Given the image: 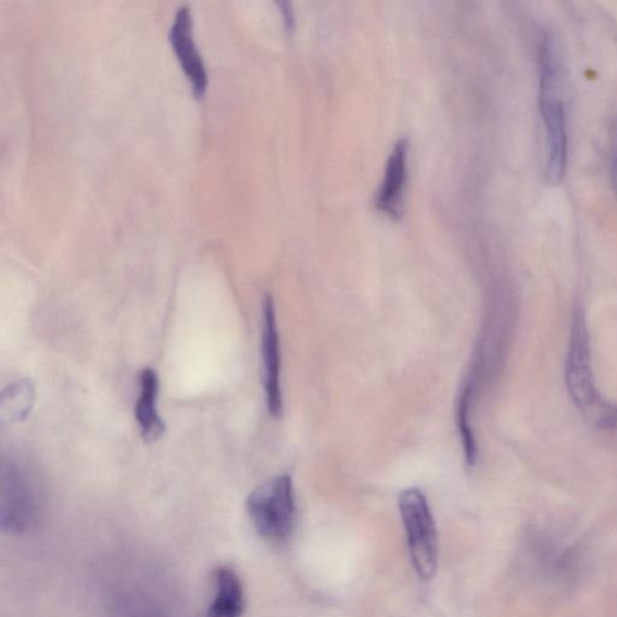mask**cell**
<instances>
[{"mask_svg": "<svg viewBox=\"0 0 617 617\" xmlns=\"http://www.w3.org/2000/svg\"><path fill=\"white\" fill-rule=\"evenodd\" d=\"M539 106L546 135L545 175L549 182L557 185L566 175L568 134L558 49L551 35L543 38L539 48Z\"/></svg>", "mask_w": 617, "mask_h": 617, "instance_id": "1", "label": "cell"}, {"mask_svg": "<svg viewBox=\"0 0 617 617\" xmlns=\"http://www.w3.org/2000/svg\"><path fill=\"white\" fill-rule=\"evenodd\" d=\"M565 380L572 403L589 423L608 405L594 379L588 322L580 306L571 315Z\"/></svg>", "mask_w": 617, "mask_h": 617, "instance_id": "2", "label": "cell"}, {"mask_svg": "<svg viewBox=\"0 0 617 617\" xmlns=\"http://www.w3.org/2000/svg\"><path fill=\"white\" fill-rule=\"evenodd\" d=\"M247 509L257 533L273 543H280L293 532L295 499L290 474H281L256 490L247 501Z\"/></svg>", "mask_w": 617, "mask_h": 617, "instance_id": "3", "label": "cell"}, {"mask_svg": "<svg viewBox=\"0 0 617 617\" xmlns=\"http://www.w3.org/2000/svg\"><path fill=\"white\" fill-rule=\"evenodd\" d=\"M406 542L413 566L423 580H431L438 567L437 527L426 495L421 490H404L399 500Z\"/></svg>", "mask_w": 617, "mask_h": 617, "instance_id": "4", "label": "cell"}, {"mask_svg": "<svg viewBox=\"0 0 617 617\" xmlns=\"http://www.w3.org/2000/svg\"><path fill=\"white\" fill-rule=\"evenodd\" d=\"M39 500L35 480L24 462H2V527L9 533L27 532L36 524Z\"/></svg>", "mask_w": 617, "mask_h": 617, "instance_id": "5", "label": "cell"}, {"mask_svg": "<svg viewBox=\"0 0 617 617\" xmlns=\"http://www.w3.org/2000/svg\"><path fill=\"white\" fill-rule=\"evenodd\" d=\"M262 366L263 386L269 414L278 418L282 414L281 358L277 308L270 294L262 304Z\"/></svg>", "mask_w": 617, "mask_h": 617, "instance_id": "6", "label": "cell"}, {"mask_svg": "<svg viewBox=\"0 0 617 617\" xmlns=\"http://www.w3.org/2000/svg\"><path fill=\"white\" fill-rule=\"evenodd\" d=\"M169 38L186 75L192 83L196 96H202L207 86V73L192 36V15L189 5H181L176 11Z\"/></svg>", "mask_w": 617, "mask_h": 617, "instance_id": "7", "label": "cell"}, {"mask_svg": "<svg viewBox=\"0 0 617 617\" xmlns=\"http://www.w3.org/2000/svg\"><path fill=\"white\" fill-rule=\"evenodd\" d=\"M410 142L402 138L395 142L388 164H386L383 180L376 196L378 212L393 219H400L403 212V198L406 185V160Z\"/></svg>", "mask_w": 617, "mask_h": 617, "instance_id": "8", "label": "cell"}, {"mask_svg": "<svg viewBox=\"0 0 617 617\" xmlns=\"http://www.w3.org/2000/svg\"><path fill=\"white\" fill-rule=\"evenodd\" d=\"M160 379L156 370L144 368L139 374V395L136 418L142 438L156 442L165 432V424L159 413Z\"/></svg>", "mask_w": 617, "mask_h": 617, "instance_id": "9", "label": "cell"}, {"mask_svg": "<svg viewBox=\"0 0 617 617\" xmlns=\"http://www.w3.org/2000/svg\"><path fill=\"white\" fill-rule=\"evenodd\" d=\"M536 562L540 570L554 580L566 581L580 567L578 547L556 542L549 536H536Z\"/></svg>", "mask_w": 617, "mask_h": 617, "instance_id": "10", "label": "cell"}, {"mask_svg": "<svg viewBox=\"0 0 617 617\" xmlns=\"http://www.w3.org/2000/svg\"><path fill=\"white\" fill-rule=\"evenodd\" d=\"M244 609V589L236 570L226 566L217 568L214 600L206 617H241Z\"/></svg>", "mask_w": 617, "mask_h": 617, "instance_id": "11", "label": "cell"}, {"mask_svg": "<svg viewBox=\"0 0 617 617\" xmlns=\"http://www.w3.org/2000/svg\"><path fill=\"white\" fill-rule=\"evenodd\" d=\"M36 388L30 380L11 382L0 396V424L14 425L26 420L36 403Z\"/></svg>", "mask_w": 617, "mask_h": 617, "instance_id": "12", "label": "cell"}, {"mask_svg": "<svg viewBox=\"0 0 617 617\" xmlns=\"http://www.w3.org/2000/svg\"><path fill=\"white\" fill-rule=\"evenodd\" d=\"M610 179L614 192L617 196V148L614 152L613 161H612V168H610Z\"/></svg>", "mask_w": 617, "mask_h": 617, "instance_id": "13", "label": "cell"}, {"mask_svg": "<svg viewBox=\"0 0 617 617\" xmlns=\"http://www.w3.org/2000/svg\"><path fill=\"white\" fill-rule=\"evenodd\" d=\"M281 5H282V13L286 20V26L291 28L293 25V15H292V10L288 9L290 4L282 3Z\"/></svg>", "mask_w": 617, "mask_h": 617, "instance_id": "14", "label": "cell"}]
</instances>
